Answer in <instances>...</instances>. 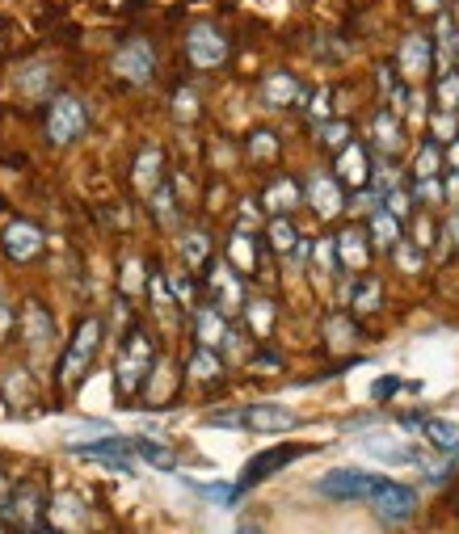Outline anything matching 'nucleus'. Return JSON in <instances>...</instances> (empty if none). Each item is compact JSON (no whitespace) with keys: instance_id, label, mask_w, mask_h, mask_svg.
<instances>
[{"instance_id":"f257e3e1","label":"nucleus","mask_w":459,"mask_h":534,"mask_svg":"<svg viewBox=\"0 0 459 534\" xmlns=\"http://www.w3.org/2000/svg\"><path fill=\"white\" fill-rule=\"evenodd\" d=\"M152 366H156L152 337L144 333V328H135V333L123 341V349H118V392L135 396L139 387L152 379Z\"/></svg>"},{"instance_id":"f03ea898","label":"nucleus","mask_w":459,"mask_h":534,"mask_svg":"<svg viewBox=\"0 0 459 534\" xmlns=\"http://www.w3.org/2000/svg\"><path fill=\"white\" fill-rule=\"evenodd\" d=\"M0 518H5L17 534H34L38 522L47 518V492L38 488L34 480H22L13 492L0 497Z\"/></svg>"},{"instance_id":"7ed1b4c3","label":"nucleus","mask_w":459,"mask_h":534,"mask_svg":"<svg viewBox=\"0 0 459 534\" xmlns=\"http://www.w3.org/2000/svg\"><path fill=\"white\" fill-rule=\"evenodd\" d=\"M97 345H102V320H97V316H85L81 324H76V333H72V341H68V349H64V358H59V383L68 387V383L81 379V375L89 371Z\"/></svg>"},{"instance_id":"20e7f679","label":"nucleus","mask_w":459,"mask_h":534,"mask_svg":"<svg viewBox=\"0 0 459 534\" xmlns=\"http://www.w3.org/2000/svg\"><path fill=\"white\" fill-rule=\"evenodd\" d=\"M89 127V114H85V101L76 93H59L51 101L47 110V143H55V148H64V143L81 139Z\"/></svg>"},{"instance_id":"39448f33","label":"nucleus","mask_w":459,"mask_h":534,"mask_svg":"<svg viewBox=\"0 0 459 534\" xmlns=\"http://www.w3.org/2000/svg\"><path fill=\"white\" fill-rule=\"evenodd\" d=\"M308 455V446H270V450H262V455H253L249 463H245V471H241V480H236V492H249L253 484H262V480H270L274 471H283L287 463H295V459H304Z\"/></svg>"},{"instance_id":"423d86ee","label":"nucleus","mask_w":459,"mask_h":534,"mask_svg":"<svg viewBox=\"0 0 459 534\" xmlns=\"http://www.w3.org/2000/svg\"><path fill=\"white\" fill-rule=\"evenodd\" d=\"M207 291H211V307H215L219 316H224V312H241V307H245V282H241V270H232L228 261L211 265Z\"/></svg>"},{"instance_id":"0eeeda50","label":"nucleus","mask_w":459,"mask_h":534,"mask_svg":"<svg viewBox=\"0 0 459 534\" xmlns=\"http://www.w3.org/2000/svg\"><path fill=\"white\" fill-rule=\"evenodd\" d=\"M388 480H379V476H367V471H350V467H342V471H329V476L316 484L325 492V497H333V501H358V497H375L379 488H384Z\"/></svg>"},{"instance_id":"6e6552de","label":"nucleus","mask_w":459,"mask_h":534,"mask_svg":"<svg viewBox=\"0 0 459 534\" xmlns=\"http://www.w3.org/2000/svg\"><path fill=\"white\" fill-rule=\"evenodd\" d=\"M186 59H190L194 68H203V72L224 68V59H228V38L219 34L215 26H194V30L186 34Z\"/></svg>"},{"instance_id":"1a4fd4ad","label":"nucleus","mask_w":459,"mask_h":534,"mask_svg":"<svg viewBox=\"0 0 459 534\" xmlns=\"http://www.w3.org/2000/svg\"><path fill=\"white\" fill-rule=\"evenodd\" d=\"M114 72L123 80H131V85H148V80L156 76L152 43H144V38H131V43L114 55Z\"/></svg>"},{"instance_id":"9d476101","label":"nucleus","mask_w":459,"mask_h":534,"mask_svg":"<svg viewBox=\"0 0 459 534\" xmlns=\"http://www.w3.org/2000/svg\"><path fill=\"white\" fill-rule=\"evenodd\" d=\"M0 244H5V257L9 261H17V265H26V261H34L38 253H43V228L38 223H26V219H13L9 228H5V236H0Z\"/></svg>"},{"instance_id":"9b49d317","label":"nucleus","mask_w":459,"mask_h":534,"mask_svg":"<svg viewBox=\"0 0 459 534\" xmlns=\"http://www.w3.org/2000/svg\"><path fill=\"white\" fill-rule=\"evenodd\" d=\"M236 417H241V429H253V434H278V429H291L299 421L283 404H253V408H245V413H236Z\"/></svg>"},{"instance_id":"f8f14e48","label":"nucleus","mask_w":459,"mask_h":534,"mask_svg":"<svg viewBox=\"0 0 459 534\" xmlns=\"http://www.w3.org/2000/svg\"><path fill=\"white\" fill-rule=\"evenodd\" d=\"M375 501H379V518H388V522H405L409 513H413V505H417V492L413 488H405V484H384L375 492Z\"/></svg>"},{"instance_id":"ddd939ff","label":"nucleus","mask_w":459,"mask_h":534,"mask_svg":"<svg viewBox=\"0 0 459 534\" xmlns=\"http://www.w3.org/2000/svg\"><path fill=\"white\" fill-rule=\"evenodd\" d=\"M194 337H198V345L215 349L219 341L228 337V324H224V316H219L215 307H198V312H194Z\"/></svg>"},{"instance_id":"4468645a","label":"nucleus","mask_w":459,"mask_h":534,"mask_svg":"<svg viewBox=\"0 0 459 534\" xmlns=\"http://www.w3.org/2000/svg\"><path fill=\"white\" fill-rule=\"evenodd\" d=\"M131 459H144V463L161 467V471H173V467H177V455H173V450L161 446V442H152V438H131Z\"/></svg>"},{"instance_id":"2eb2a0df","label":"nucleus","mask_w":459,"mask_h":534,"mask_svg":"<svg viewBox=\"0 0 459 534\" xmlns=\"http://www.w3.org/2000/svg\"><path fill=\"white\" fill-rule=\"evenodd\" d=\"M295 97H299V85L287 76V72H274L266 80V89H262V101L266 106H295Z\"/></svg>"},{"instance_id":"dca6fc26","label":"nucleus","mask_w":459,"mask_h":534,"mask_svg":"<svg viewBox=\"0 0 459 534\" xmlns=\"http://www.w3.org/2000/svg\"><path fill=\"white\" fill-rule=\"evenodd\" d=\"M413 425H422V434L434 442V446H443V450H455L459 446V429L451 421H438V417H409Z\"/></svg>"},{"instance_id":"f3484780","label":"nucleus","mask_w":459,"mask_h":534,"mask_svg":"<svg viewBox=\"0 0 459 534\" xmlns=\"http://www.w3.org/2000/svg\"><path fill=\"white\" fill-rule=\"evenodd\" d=\"M156 181H161V152L144 148V152H139V160H135V186L144 190V194H152Z\"/></svg>"},{"instance_id":"a211bd4d","label":"nucleus","mask_w":459,"mask_h":534,"mask_svg":"<svg viewBox=\"0 0 459 534\" xmlns=\"http://www.w3.org/2000/svg\"><path fill=\"white\" fill-rule=\"evenodd\" d=\"M26 337H30V345H47L51 341V316H47V307H38V303L26 307Z\"/></svg>"},{"instance_id":"6ab92c4d","label":"nucleus","mask_w":459,"mask_h":534,"mask_svg":"<svg viewBox=\"0 0 459 534\" xmlns=\"http://www.w3.org/2000/svg\"><path fill=\"white\" fill-rule=\"evenodd\" d=\"M308 190H312V207L321 211V215H333L337 207H342V202H337V190H333V181H329V177H321V173H316Z\"/></svg>"},{"instance_id":"aec40b11","label":"nucleus","mask_w":459,"mask_h":534,"mask_svg":"<svg viewBox=\"0 0 459 534\" xmlns=\"http://www.w3.org/2000/svg\"><path fill=\"white\" fill-rule=\"evenodd\" d=\"M219 371H224V366H219L215 349L198 345V349H194V358H190V375H194V379H219Z\"/></svg>"},{"instance_id":"412c9836","label":"nucleus","mask_w":459,"mask_h":534,"mask_svg":"<svg viewBox=\"0 0 459 534\" xmlns=\"http://www.w3.org/2000/svg\"><path fill=\"white\" fill-rule=\"evenodd\" d=\"M266 207H270V211H287V207H295V186H291V181H278V186H270Z\"/></svg>"},{"instance_id":"4be33fe9","label":"nucleus","mask_w":459,"mask_h":534,"mask_svg":"<svg viewBox=\"0 0 459 534\" xmlns=\"http://www.w3.org/2000/svg\"><path fill=\"white\" fill-rule=\"evenodd\" d=\"M182 249H186V261H190V265H203V261H207V253H211V240H207L203 232H190Z\"/></svg>"},{"instance_id":"5701e85b","label":"nucleus","mask_w":459,"mask_h":534,"mask_svg":"<svg viewBox=\"0 0 459 534\" xmlns=\"http://www.w3.org/2000/svg\"><path fill=\"white\" fill-rule=\"evenodd\" d=\"M270 240H274V249H291V244H295V228H291L287 219H274L270 223Z\"/></svg>"},{"instance_id":"b1692460","label":"nucleus","mask_w":459,"mask_h":534,"mask_svg":"<svg viewBox=\"0 0 459 534\" xmlns=\"http://www.w3.org/2000/svg\"><path fill=\"white\" fill-rule=\"evenodd\" d=\"M342 177L346 181H363V152H358V148H350L342 156Z\"/></svg>"},{"instance_id":"393cba45","label":"nucleus","mask_w":459,"mask_h":534,"mask_svg":"<svg viewBox=\"0 0 459 534\" xmlns=\"http://www.w3.org/2000/svg\"><path fill=\"white\" fill-rule=\"evenodd\" d=\"M9 333H13V303H9L5 291H0V349H5Z\"/></svg>"},{"instance_id":"a878e982","label":"nucleus","mask_w":459,"mask_h":534,"mask_svg":"<svg viewBox=\"0 0 459 534\" xmlns=\"http://www.w3.org/2000/svg\"><path fill=\"white\" fill-rule=\"evenodd\" d=\"M375 232H379V240H396V223L388 215H375Z\"/></svg>"},{"instance_id":"bb28decb","label":"nucleus","mask_w":459,"mask_h":534,"mask_svg":"<svg viewBox=\"0 0 459 534\" xmlns=\"http://www.w3.org/2000/svg\"><path fill=\"white\" fill-rule=\"evenodd\" d=\"M236 534H262V526H257V522H241V526H236Z\"/></svg>"},{"instance_id":"cd10ccee","label":"nucleus","mask_w":459,"mask_h":534,"mask_svg":"<svg viewBox=\"0 0 459 534\" xmlns=\"http://www.w3.org/2000/svg\"><path fill=\"white\" fill-rule=\"evenodd\" d=\"M34 534H59V530H34Z\"/></svg>"}]
</instances>
